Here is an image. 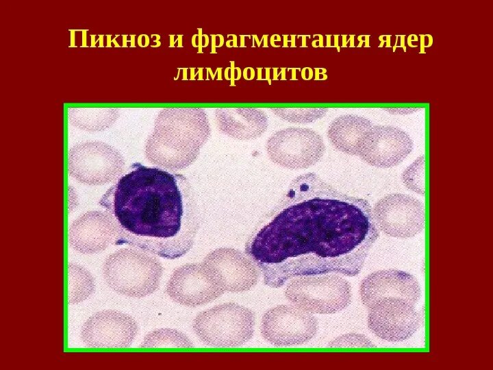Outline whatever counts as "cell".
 Here are the masks:
<instances>
[{
  "instance_id": "obj_1",
  "label": "cell",
  "mask_w": 493,
  "mask_h": 370,
  "mask_svg": "<svg viewBox=\"0 0 493 370\" xmlns=\"http://www.w3.org/2000/svg\"><path fill=\"white\" fill-rule=\"evenodd\" d=\"M379 234L367 200L307 173L259 221L244 249L264 284L279 288L297 277L357 275Z\"/></svg>"
},
{
  "instance_id": "obj_2",
  "label": "cell",
  "mask_w": 493,
  "mask_h": 370,
  "mask_svg": "<svg viewBox=\"0 0 493 370\" xmlns=\"http://www.w3.org/2000/svg\"><path fill=\"white\" fill-rule=\"evenodd\" d=\"M108 197L125 243L167 259L180 258L192 247L199 211L183 175L135 163Z\"/></svg>"
},
{
  "instance_id": "obj_3",
  "label": "cell",
  "mask_w": 493,
  "mask_h": 370,
  "mask_svg": "<svg viewBox=\"0 0 493 370\" xmlns=\"http://www.w3.org/2000/svg\"><path fill=\"white\" fill-rule=\"evenodd\" d=\"M210 134L206 114L201 108H166L157 116L148 138L145 153L152 162L164 166L170 156L196 157Z\"/></svg>"
},
{
  "instance_id": "obj_4",
  "label": "cell",
  "mask_w": 493,
  "mask_h": 370,
  "mask_svg": "<svg viewBox=\"0 0 493 370\" xmlns=\"http://www.w3.org/2000/svg\"><path fill=\"white\" fill-rule=\"evenodd\" d=\"M103 277L115 292L132 297H142L155 292L163 273L160 261L138 249L125 248L105 260Z\"/></svg>"
},
{
  "instance_id": "obj_5",
  "label": "cell",
  "mask_w": 493,
  "mask_h": 370,
  "mask_svg": "<svg viewBox=\"0 0 493 370\" xmlns=\"http://www.w3.org/2000/svg\"><path fill=\"white\" fill-rule=\"evenodd\" d=\"M253 312L235 303H225L200 312L193 330L205 344L214 347H237L253 336Z\"/></svg>"
},
{
  "instance_id": "obj_6",
  "label": "cell",
  "mask_w": 493,
  "mask_h": 370,
  "mask_svg": "<svg viewBox=\"0 0 493 370\" xmlns=\"http://www.w3.org/2000/svg\"><path fill=\"white\" fill-rule=\"evenodd\" d=\"M286 297L309 313L333 314L351 303L349 283L335 274L297 277L285 290Z\"/></svg>"
},
{
  "instance_id": "obj_7",
  "label": "cell",
  "mask_w": 493,
  "mask_h": 370,
  "mask_svg": "<svg viewBox=\"0 0 493 370\" xmlns=\"http://www.w3.org/2000/svg\"><path fill=\"white\" fill-rule=\"evenodd\" d=\"M124 160L113 147L99 141L81 143L68 154V171L77 181L101 185L116 179L123 172Z\"/></svg>"
},
{
  "instance_id": "obj_8",
  "label": "cell",
  "mask_w": 493,
  "mask_h": 370,
  "mask_svg": "<svg viewBox=\"0 0 493 370\" xmlns=\"http://www.w3.org/2000/svg\"><path fill=\"white\" fill-rule=\"evenodd\" d=\"M266 151L275 164L290 169L308 168L323 157L322 137L309 128L288 127L274 133L267 140Z\"/></svg>"
},
{
  "instance_id": "obj_9",
  "label": "cell",
  "mask_w": 493,
  "mask_h": 370,
  "mask_svg": "<svg viewBox=\"0 0 493 370\" xmlns=\"http://www.w3.org/2000/svg\"><path fill=\"white\" fill-rule=\"evenodd\" d=\"M375 224L388 236L411 238L425 227V207L418 199L401 193L389 194L374 206Z\"/></svg>"
},
{
  "instance_id": "obj_10",
  "label": "cell",
  "mask_w": 493,
  "mask_h": 370,
  "mask_svg": "<svg viewBox=\"0 0 493 370\" xmlns=\"http://www.w3.org/2000/svg\"><path fill=\"white\" fill-rule=\"evenodd\" d=\"M316 319L296 306L280 305L268 310L260 325L262 336L277 347L303 344L316 335Z\"/></svg>"
},
{
  "instance_id": "obj_11",
  "label": "cell",
  "mask_w": 493,
  "mask_h": 370,
  "mask_svg": "<svg viewBox=\"0 0 493 370\" xmlns=\"http://www.w3.org/2000/svg\"><path fill=\"white\" fill-rule=\"evenodd\" d=\"M368 326L381 339L401 342L411 337L421 324L414 304L399 297H384L369 308Z\"/></svg>"
},
{
  "instance_id": "obj_12",
  "label": "cell",
  "mask_w": 493,
  "mask_h": 370,
  "mask_svg": "<svg viewBox=\"0 0 493 370\" xmlns=\"http://www.w3.org/2000/svg\"><path fill=\"white\" fill-rule=\"evenodd\" d=\"M166 292L174 301L195 307L214 301L225 290L216 275L202 262L186 264L177 269L167 283Z\"/></svg>"
},
{
  "instance_id": "obj_13",
  "label": "cell",
  "mask_w": 493,
  "mask_h": 370,
  "mask_svg": "<svg viewBox=\"0 0 493 370\" xmlns=\"http://www.w3.org/2000/svg\"><path fill=\"white\" fill-rule=\"evenodd\" d=\"M412 148V139L402 130L373 125L362 140L357 156L371 166L390 168L402 162Z\"/></svg>"
},
{
  "instance_id": "obj_14",
  "label": "cell",
  "mask_w": 493,
  "mask_h": 370,
  "mask_svg": "<svg viewBox=\"0 0 493 370\" xmlns=\"http://www.w3.org/2000/svg\"><path fill=\"white\" fill-rule=\"evenodd\" d=\"M138 332V325L129 315L105 310L91 316L84 324L81 338L90 348L130 347Z\"/></svg>"
},
{
  "instance_id": "obj_15",
  "label": "cell",
  "mask_w": 493,
  "mask_h": 370,
  "mask_svg": "<svg viewBox=\"0 0 493 370\" xmlns=\"http://www.w3.org/2000/svg\"><path fill=\"white\" fill-rule=\"evenodd\" d=\"M203 263L216 275L225 291H246L259 279V271L255 263L232 248H219L210 252Z\"/></svg>"
},
{
  "instance_id": "obj_16",
  "label": "cell",
  "mask_w": 493,
  "mask_h": 370,
  "mask_svg": "<svg viewBox=\"0 0 493 370\" xmlns=\"http://www.w3.org/2000/svg\"><path fill=\"white\" fill-rule=\"evenodd\" d=\"M119 234L114 217L110 213L93 210L75 219L68 229V242L82 254H95L105 250Z\"/></svg>"
},
{
  "instance_id": "obj_17",
  "label": "cell",
  "mask_w": 493,
  "mask_h": 370,
  "mask_svg": "<svg viewBox=\"0 0 493 370\" xmlns=\"http://www.w3.org/2000/svg\"><path fill=\"white\" fill-rule=\"evenodd\" d=\"M359 295L363 304L368 308L378 300L390 297L402 298L415 305L420 297V287L416 278L407 272L380 270L362 280Z\"/></svg>"
},
{
  "instance_id": "obj_18",
  "label": "cell",
  "mask_w": 493,
  "mask_h": 370,
  "mask_svg": "<svg viewBox=\"0 0 493 370\" xmlns=\"http://www.w3.org/2000/svg\"><path fill=\"white\" fill-rule=\"evenodd\" d=\"M216 117L218 127L223 133L240 140L259 137L268 124L265 112L257 108H217Z\"/></svg>"
},
{
  "instance_id": "obj_19",
  "label": "cell",
  "mask_w": 493,
  "mask_h": 370,
  "mask_svg": "<svg viewBox=\"0 0 493 370\" xmlns=\"http://www.w3.org/2000/svg\"><path fill=\"white\" fill-rule=\"evenodd\" d=\"M372 126V122L364 117L354 114L342 115L330 123L327 136L339 151L357 156L362 140Z\"/></svg>"
},
{
  "instance_id": "obj_20",
  "label": "cell",
  "mask_w": 493,
  "mask_h": 370,
  "mask_svg": "<svg viewBox=\"0 0 493 370\" xmlns=\"http://www.w3.org/2000/svg\"><path fill=\"white\" fill-rule=\"evenodd\" d=\"M70 122L86 131H101L110 126L118 116L113 108H70Z\"/></svg>"
},
{
  "instance_id": "obj_21",
  "label": "cell",
  "mask_w": 493,
  "mask_h": 370,
  "mask_svg": "<svg viewBox=\"0 0 493 370\" xmlns=\"http://www.w3.org/2000/svg\"><path fill=\"white\" fill-rule=\"evenodd\" d=\"M68 302L78 303L88 297L94 290L90 273L82 267L68 264Z\"/></svg>"
},
{
  "instance_id": "obj_22",
  "label": "cell",
  "mask_w": 493,
  "mask_h": 370,
  "mask_svg": "<svg viewBox=\"0 0 493 370\" xmlns=\"http://www.w3.org/2000/svg\"><path fill=\"white\" fill-rule=\"evenodd\" d=\"M192 343L181 332L172 329H160L147 334L142 347H191Z\"/></svg>"
},
{
  "instance_id": "obj_23",
  "label": "cell",
  "mask_w": 493,
  "mask_h": 370,
  "mask_svg": "<svg viewBox=\"0 0 493 370\" xmlns=\"http://www.w3.org/2000/svg\"><path fill=\"white\" fill-rule=\"evenodd\" d=\"M272 111L284 121L292 123H306L322 118L328 111L323 108H277Z\"/></svg>"
},
{
  "instance_id": "obj_24",
  "label": "cell",
  "mask_w": 493,
  "mask_h": 370,
  "mask_svg": "<svg viewBox=\"0 0 493 370\" xmlns=\"http://www.w3.org/2000/svg\"><path fill=\"white\" fill-rule=\"evenodd\" d=\"M424 156L416 160L403 173L404 184L413 191L425 193V162Z\"/></svg>"
},
{
  "instance_id": "obj_25",
  "label": "cell",
  "mask_w": 493,
  "mask_h": 370,
  "mask_svg": "<svg viewBox=\"0 0 493 370\" xmlns=\"http://www.w3.org/2000/svg\"><path fill=\"white\" fill-rule=\"evenodd\" d=\"M331 347H375L372 343L364 335L349 334L336 338L329 343Z\"/></svg>"
},
{
  "instance_id": "obj_26",
  "label": "cell",
  "mask_w": 493,
  "mask_h": 370,
  "mask_svg": "<svg viewBox=\"0 0 493 370\" xmlns=\"http://www.w3.org/2000/svg\"><path fill=\"white\" fill-rule=\"evenodd\" d=\"M420 53H425V35H420Z\"/></svg>"
},
{
  "instance_id": "obj_27",
  "label": "cell",
  "mask_w": 493,
  "mask_h": 370,
  "mask_svg": "<svg viewBox=\"0 0 493 370\" xmlns=\"http://www.w3.org/2000/svg\"><path fill=\"white\" fill-rule=\"evenodd\" d=\"M401 37V45L399 47H403L404 51H406V47L405 46V36H400Z\"/></svg>"
},
{
  "instance_id": "obj_28",
  "label": "cell",
  "mask_w": 493,
  "mask_h": 370,
  "mask_svg": "<svg viewBox=\"0 0 493 370\" xmlns=\"http://www.w3.org/2000/svg\"><path fill=\"white\" fill-rule=\"evenodd\" d=\"M390 37L391 36H386L387 40H385L387 42L386 47H390Z\"/></svg>"
},
{
  "instance_id": "obj_29",
  "label": "cell",
  "mask_w": 493,
  "mask_h": 370,
  "mask_svg": "<svg viewBox=\"0 0 493 370\" xmlns=\"http://www.w3.org/2000/svg\"><path fill=\"white\" fill-rule=\"evenodd\" d=\"M368 39H369V36H366V42L365 47H369Z\"/></svg>"
}]
</instances>
